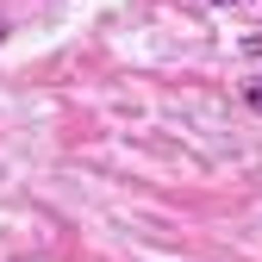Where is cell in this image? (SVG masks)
I'll return each instance as SVG.
<instances>
[{"instance_id":"1","label":"cell","mask_w":262,"mask_h":262,"mask_svg":"<svg viewBox=\"0 0 262 262\" xmlns=\"http://www.w3.org/2000/svg\"><path fill=\"white\" fill-rule=\"evenodd\" d=\"M244 100H250V113H262V75H250V81H244Z\"/></svg>"},{"instance_id":"2","label":"cell","mask_w":262,"mask_h":262,"mask_svg":"<svg viewBox=\"0 0 262 262\" xmlns=\"http://www.w3.org/2000/svg\"><path fill=\"white\" fill-rule=\"evenodd\" d=\"M206 7H231V0H206Z\"/></svg>"},{"instance_id":"3","label":"cell","mask_w":262,"mask_h":262,"mask_svg":"<svg viewBox=\"0 0 262 262\" xmlns=\"http://www.w3.org/2000/svg\"><path fill=\"white\" fill-rule=\"evenodd\" d=\"M0 38H7V25H0Z\"/></svg>"}]
</instances>
